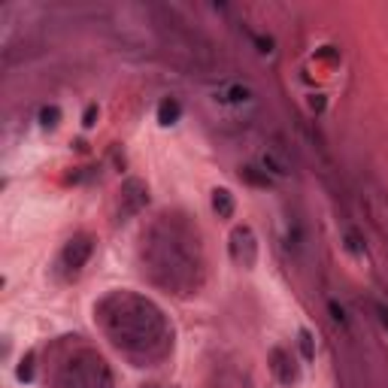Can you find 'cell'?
I'll list each match as a JSON object with an SVG mask.
<instances>
[{
	"label": "cell",
	"mask_w": 388,
	"mask_h": 388,
	"mask_svg": "<svg viewBox=\"0 0 388 388\" xmlns=\"http://www.w3.org/2000/svg\"><path fill=\"white\" fill-rule=\"evenodd\" d=\"M91 252H94V240H91V237L79 234V237L67 240V242H64V249H61V258H58L61 270H64L67 276H76V273L82 270V267L88 264Z\"/></svg>",
	"instance_id": "cell-4"
},
{
	"label": "cell",
	"mask_w": 388,
	"mask_h": 388,
	"mask_svg": "<svg viewBox=\"0 0 388 388\" xmlns=\"http://www.w3.org/2000/svg\"><path fill=\"white\" fill-rule=\"evenodd\" d=\"M240 176L249 182V185H255V188H270V173L267 170H261V167H255V164H249V167H242L240 170Z\"/></svg>",
	"instance_id": "cell-11"
},
{
	"label": "cell",
	"mask_w": 388,
	"mask_h": 388,
	"mask_svg": "<svg viewBox=\"0 0 388 388\" xmlns=\"http://www.w3.org/2000/svg\"><path fill=\"white\" fill-rule=\"evenodd\" d=\"M179 116H182V106H179V101H176V97H164V101L158 103V121H161L164 128L176 125V121H179Z\"/></svg>",
	"instance_id": "cell-8"
},
{
	"label": "cell",
	"mask_w": 388,
	"mask_h": 388,
	"mask_svg": "<svg viewBox=\"0 0 388 388\" xmlns=\"http://www.w3.org/2000/svg\"><path fill=\"white\" fill-rule=\"evenodd\" d=\"M58 118H61V109H58V106H43V109H40V121H43V128H55V125H58Z\"/></svg>",
	"instance_id": "cell-14"
},
{
	"label": "cell",
	"mask_w": 388,
	"mask_h": 388,
	"mask_svg": "<svg viewBox=\"0 0 388 388\" xmlns=\"http://www.w3.org/2000/svg\"><path fill=\"white\" fill-rule=\"evenodd\" d=\"M376 319H379V325L385 327V331H388V303H382V300H376Z\"/></svg>",
	"instance_id": "cell-16"
},
{
	"label": "cell",
	"mask_w": 388,
	"mask_h": 388,
	"mask_svg": "<svg viewBox=\"0 0 388 388\" xmlns=\"http://www.w3.org/2000/svg\"><path fill=\"white\" fill-rule=\"evenodd\" d=\"M297 343H300V355H303V361H312V358H315L312 334H310V331H300V334H297Z\"/></svg>",
	"instance_id": "cell-13"
},
{
	"label": "cell",
	"mask_w": 388,
	"mask_h": 388,
	"mask_svg": "<svg viewBox=\"0 0 388 388\" xmlns=\"http://www.w3.org/2000/svg\"><path fill=\"white\" fill-rule=\"evenodd\" d=\"M31 373H34V355H28V358L21 361V367H19V379H21V382H28V379H31Z\"/></svg>",
	"instance_id": "cell-15"
},
{
	"label": "cell",
	"mask_w": 388,
	"mask_h": 388,
	"mask_svg": "<svg viewBox=\"0 0 388 388\" xmlns=\"http://www.w3.org/2000/svg\"><path fill=\"white\" fill-rule=\"evenodd\" d=\"M327 307H331V315H334L340 325H346V312H343V307H340L337 300H327Z\"/></svg>",
	"instance_id": "cell-18"
},
{
	"label": "cell",
	"mask_w": 388,
	"mask_h": 388,
	"mask_svg": "<svg viewBox=\"0 0 388 388\" xmlns=\"http://www.w3.org/2000/svg\"><path fill=\"white\" fill-rule=\"evenodd\" d=\"M230 258L240 267H255V261H258V240H255L252 228L246 225L234 228V234H230Z\"/></svg>",
	"instance_id": "cell-5"
},
{
	"label": "cell",
	"mask_w": 388,
	"mask_h": 388,
	"mask_svg": "<svg viewBox=\"0 0 388 388\" xmlns=\"http://www.w3.org/2000/svg\"><path fill=\"white\" fill-rule=\"evenodd\" d=\"M143 273L176 297L198 295L203 285V249L194 225L182 215H161L143 237Z\"/></svg>",
	"instance_id": "cell-1"
},
{
	"label": "cell",
	"mask_w": 388,
	"mask_h": 388,
	"mask_svg": "<svg viewBox=\"0 0 388 388\" xmlns=\"http://www.w3.org/2000/svg\"><path fill=\"white\" fill-rule=\"evenodd\" d=\"M97 322L109 343L137 364L161 361L173 346V331L164 312L149 297L133 295V291L106 295L97 303Z\"/></svg>",
	"instance_id": "cell-2"
},
{
	"label": "cell",
	"mask_w": 388,
	"mask_h": 388,
	"mask_svg": "<svg viewBox=\"0 0 388 388\" xmlns=\"http://www.w3.org/2000/svg\"><path fill=\"white\" fill-rule=\"evenodd\" d=\"M270 367H273V373H276V379H279V385H285V388H291L297 382V367H295V358L288 355L285 349H273L270 352Z\"/></svg>",
	"instance_id": "cell-7"
},
{
	"label": "cell",
	"mask_w": 388,
	"mask_h": 388,
	"mask_svg": "<svg viewBox=\"0 0 388 388\" xmlns=\"http://www.w3.org/2000/svg\"><path fill=\"white\" fill-rule=\"evenodd\" d=\"M149 203V188L146 182L140 179H128L121 185V200H118V218H128V215H137L143 206Z\"/></svg>",
	"instance_id": "cell-6"
},
{
	"label": "cell",
	"mask_w": 388,
	"mask_h": 388,
	"mask_svg": "<svg viewBox=\"0 0 388 388\" xmlns=\"http://www.w3.org/2000/svg\"><path fill=\"white\" fill-rule=\"evenodd\" d=\"M213 210L218 213V218H230L237 210V203H234V194H230L228 188H215L213 191Z\"/></svg>",
	"instance_id": "cell-9"
},
{
	"label": "cell",
	"mask_w": 388,
	"mask_h": 388,
	"mask_svg": "<svg viewBox=\"0 0 388 388\" xmlns=\"http://www.w3.org/2000/svg\"><path fill=\"white\" fill-rule=\"evenodd\" d=\"M218 97L228 101V103H246V101H252V88L249 85H242V82H228L225 88L218 91Z\"/></svg>",
	"instance_id": "cell-10"
},
{
	"label": "cell",
	"mask_w": 388,
	"mask_h": 388,
	"mask_svg": "<svg viewBox=\"0 0 388 388\" xmlns=\"http://www.w3.org/2000/svg\"><path fill=\"white\" fill-rule=\"evenodd\" d=\"M97 113H101V109H97V103H91L88 109H85V116H82V125H85V128H94Z\"/></svg>",
	"instance_id": "cell-17"
},
{
	"label": "cell",
	"mask_w": 388,
	"mask_h": 388,
	"mask_svg": "<svg viewBox=\"0 0 388 388\" xmlns=\"http://www.w3.org/2000/svg\"><path fill=\"white\" fill-rule=\"evenodd\" d=\"M264 170H267V173H276V176H288L291 173L288 161H285V158H279L273 149L264 152Z\"/></svg>",
	"instance_id": "cell-12"
},
{
	"label": "cell",
	"mask_w": 388,
	"mask_h": 388,
	"mask_svg": "<svg viewBox=\"0 0 388 388\" xmlns=\"http://www.w3.org/2000/svg\"><path fill=\"white\" fill-rule=\"evenodd\" d=\"M58 388H113V370L109 364L91 349L70 355L58 370Z\"/></svg>",
	"instance_id": "cell-3"
}]
</instances>
